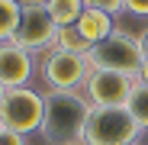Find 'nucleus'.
<instances>
[{
  "mask_svg": "<svg viewBox=\"0 0 148 145\" xmlns=\"http://www.w3.org/2000/svg\"><path fill=\"white\" fill-rule=\"evenodd\" d=\"M90 100L81 90H45L42 139L52 145H81L84 123L90 116Z\"/></svg>",
  "mask_w": 148,
  "mask_h": 145,
  "instance_id": "f257e3e1",
  "label": "nucleus"
},
{
  "mask_svg": "<svg viewBox=\"0 0 148 145\" xmlns=\"http://www.w3.org/2000/svg\"><path fill=\"white\" fill-rule=\"evenodd\" d=\"M142 135V126L126 107H93L84 123L81 145H138Z\"/></svg>",
  "mask_w": 148,
  "mask_h": 145,
  "instance_id": "f03ea898",
  "label": "nucleus"
},
{
  "mask_svg": "<svg viewBox=\"0 0 148 145\" xmlns=\"http://www.w3.org/2000/svg\"><path fill=\"white\" fill-rule=\"evenodd\" d=\"M87 61H90V68L119 71V74H126V78H138L145 55H142L138 36H132V32H126V29H116L110 39L97 42L90 52H87Z\"/></svg>",
  "mask_w": 148,
  "mask_h": 145,
  "instance_id": "7ed1b4c3",
  "label": "nucleus"
},
{
  "mask_svg": "<svg viewBox=\"0 0 148 145\" xmlns=\"http://www.w3.org/2000/svg\"><path fill=\"white\" fill-rule=\"evenodd\" d=\"M87 74H90L87 55L64 52L58 45H52L39 58V78H42L45 90H81Z\"/></svg>",
  "mask_w": 148,
  "mask_h": 145,
  "instance_id": "20e7f679",
  "label": "nucleus"
},
{
  "mask_svg": "<svg viewBox=\"0 0 148 145\" xmlns=\"http://www.w3.org/2000/svg\"><path fill=\"white\" fill-rule=\"evenodd\" d=\"M0 119L3 126L19 132V135H29L42 129V119H45V93H39L36 87H13L7 90L3 103H0Z\"/></svg>",
  "mask_w": 148,
  "mask_h": 145,
  "instance_id": "39448f33",
  "label": "nucleus"
},
{
  "mask_svg": "<svg viewBox=\"0 0 148 145\" xmlns=\"http://www.w3.org/2000/svg\"><path fill=\"white\" fill-rule=\"evenodd\" d=\"M13 42H19L23 48H29L32 55L48 52V48L58 42V23L52 19L45 0H23L19 29H16Z\"/></svg>",
  "mask_w": 148,
  "mask_h": 145,
  "instance_id": "423d86ee",
  "label": "nucleus"
},
{
  "mask_svg": "<svg viewBox=\"0 0 148 145\" xmlns=\"http://www.w3.org/2000/svg\"><path fill=\"white\" fill-rule=\"evenodd\" d=\"M132 87H135V78H126L119 71L90 68L84 81V97L90 100V107H126Z\"/></svg>",
  "mask_w": 148,
  "mask_h": 145,
  "instance_id": "0eeeda50",
  "label": "nucleus"
},
{
  "mask_svg": "<svg viewBox=\"0 0 148 145\" xmlns=\"http://www.w3.org/2000/svg\"><path fill=\"white\" fill-rule=\"evenodd\" d=\"M36 74V55L29 48H23L19 42H0V84L7 90L13 87H29Z\"/></svg>",
  "mask_w": 148,
  "mask_h": 145,
  "instance_id": "6e6552de",
  "label": "nucleus"
},
{
  "mask_svg": "<svg viewBox=\"0 0 148 145\" xmlns=\"http://www.w3.org/2000/svg\"><path fill=\"white\" fill-rule=\"evenodd\" d=\"M77 32H81L90 45H97V42L110 39V36L116 32V26H113V16H110V13L84 7V13H81V19H77Z\"/></svg>",
  "mask_w": 148,
  "mask_h": 145,
  "instance_id": "1a4fd4ad",
  "label": "nucleus"
},
{
  "mask_svg": "<svg viewBox=\"0 0 148 145\" xmlns=\"http://www.w3.org/2000/svg\"><path fill=\"white\" fill-rule=\"evenodd\" d=\"M48 3V13H52V19L61 26H77V19L84 13V0H45Z\"/></svg>",
  "mask_w": 148,
  "mask_h": 145,
  "instance_id": "9d476101",
  "label": "nucleus"
},
{
  "mask_svg": "<svg viewBox=\"0 0 148 145\" xmlns=\"http://www.w3.org/2000/svg\"><path fill=\"white\" fill-rule=\"evenodd\" d=\"M23 0H0V42H10L19 29Z\"/></svg>",
  "mask_w": 148,
  "mask_h": 145,
  "instance_id": "9b49d317",
  "label": "nucleus"
},
{
  "mask_svg": "<svg viewBox=\"0 0 148 145\" xmlns=\"http://www.w3.org/2000/svg\"><path fill=\"white\" fill-rule=\"evenodd\" d=\"M126 110L135 116V123L142 126V132H148V84H138L135 81L129 100H126Z\"/></svg>",
  "mask_w": 148,
  "mask_h": 145,
  "instance_id": "f8f14e48",
  "label": "nucleus"
},
{
  "mask_svg": "<svg viewBox=\"0 0 148 145\" xmlns=\"http://www.w3.org/2000/svg\"><path fill=\"white\" fill-rule=\"evenodd\" d=\"M55 45H58V48H64V52H77V55H87L90 48H93V45L77 32V26H61V29H58V42H55Z\"/></svg>",
  "mask_w": 148,
  "mask_h": 145,
  "instance_id": "ddd939ff",
  "label": "nucleus"
},
{
  "mask_svg": "<svg viewBox=\"0 0 148 145\" xmlns=\"http://www.w3.org/2000/svg\"><path fill=\"white\" fill-rule=\"evenodd\" d=\"M84 7H90V10H103V13L116 16V13L126 10V0H84Z\"/></svg>",
  "mask_w": 148,
  "mask_h": 145,
  "instance_id": "4468645a",
  "label": "nucleus"
},
{
  "mask_svg": "<svg viewBox=\"0 0 148 145\" xmlns=\"http://www.w3.org/2000/svg\"><path fill=\"white\" fill-rule=\"evenodd\" d=\"M0 145H26V135H19L13 129H3L0 132Z\"/></svg>",
  "mask_w": 148,
  "mask_h": 145,
  "instance_id": "2eb2a0df",
  "label": "nucleus"
},
{
  "mask_svg": "<svg viewBox=\"0 0 148 145\" xmlns=\"http://www.w3.org/2000/svg\"><path fill=\"white\" fill-rule=\"evenodd\" d=\"M126 10L132 16H148V0H126Z\"/></svg>",
  "mask_w": 148,
  "mask_h": 145,
  "instance_id": "dca6fc26",
  "label": "nucleus"
},
{
  "mask_svg": "<svg viewBox=\"0 0 148 145\" xmlns=\"http://www.w3.org/2000/svg\"><path fill=\"white\" fill-rule=\"evenodd\" d=\"M138 42H142V55L148 58V26H145V29L138 32Z\"/></svg>",
  "mask_w": 148,
  "mask_h": 145,
  "instance_id": "f3484780",
  "label": "nucleus"
},
{
  "mask_svg": "<svg viewBox=\"0 0 148 145\" xmlns=\"http://www.w3.org/2000/svg\"><path fill=\"white\" fill-rule=\"evenodd\" d=\"M138 84H148V58L142 61V71H138V78H135Z\"/></svg>",
  "mask_w": 148,
  "mask_h": 145,
  "instance_id": "a211bd4d",
  "label": "nucleus"
},
{
  "mask_svg": "<svg viewBox=\"0 0 148 145\" xmlns=\"http://www.w3.org/2000/svg\"><path fill=\"white\" fill-rule=\"evenodd\" d=\"M3 97H7V87H3V84H0V103H3Z\"/></svg>",
  "mask_w": 148,
  "mask_h": 145,
  "instance_id": "6ab92c4d",
  "label": "nucleus"
},
{
  "mask_svg": "<svg viewBox=\"0 0 148 145\" xmlns=\"http://www.w3.org/2000/svg\"><path fill=\"white\" fill-rule=\"evenodd\" d=\"M3 129H7V126H3V119H0V132H3Z\"/></svg>",
  "mask_w": 148,
  "mask_h": 145,
  "instance_id": "aec40b11",
  "label": "nucleus"
}]
</instances>
